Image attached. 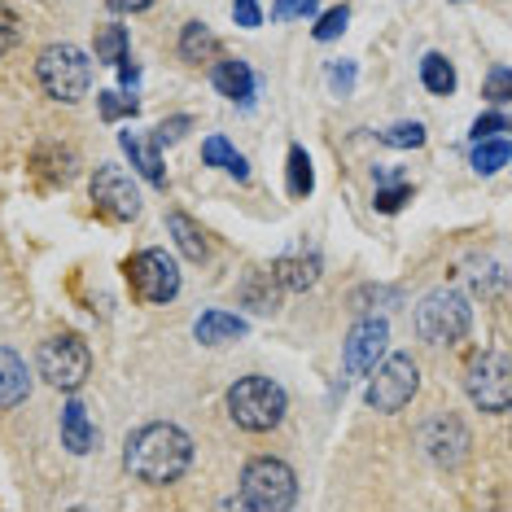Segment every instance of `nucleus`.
<instances>
[{
  "instance_id": "f257e3e1",
  "label": "nucleus",
  "mask_w": 512,
  "mask_h": 512,
  "mask_svg": "<svg viewBox=\"0 0 512 512\" xmlns=\"http://www.w3.org/2000/svg\"><path fill=\"white\" fill-rule=\"evenodd\" d=\"M189 464H193V438L184 434L180 425L154 421V425H141L136 434H127L123 469L132 473L136 482L171 486L189 473Z\"/></svg>"
},
{
  "instance_id": "f03ea898",
  "label": "nucleus",
  "mask_w": 512,
  "mask_h": 512,
  "mask_svg": "<svg viewBox=\"0 0 512 512\" xmlns=\"http://www.w3.org/2000/svg\"><path fill=\"white\" fill-rule=\"evenodd\" d=\"M285 390L276 386L272 377H241L237 386L228 390V416L250 434H267L285 421Z\"/></svg>"
},
{
  "instance_id": "7ed1b4c3",
  "label": "nucleus",
  "mask_w": 512,
  "mask_h": 512,
  "mask_svg": "<svg viewBox=\"0 0 512 512\" xmlns=\"http://www.w3.org/2000/svg\"><path fill=\"white\" fill-rule=\"evenodd\" d=\"M298 499V477L285 460H272V456H259L246 464L241 473V508H254V512H285L289 504Z\"/></svg>"
},
{
  "instance_id": "20e7f679",
  "label": "nucleus",
  "mask_w": 512,
  "mask_h": 512,
  "mask_svg": "<svg viewBox=\"0 0 512 512\" xmlns=\"http://www.w3.org/2000/svg\"><path fill=\"white\" fill-rule=\"evenodd\" d=\"M36 79L40 88L49 92L53 101H79L92 84V62L84 49H75V44H49L40 57H36Z\"/></svg>"
},
{
  "instance_id": "39448f33",
  "label": "nucleus",
  "mask_w": 512,
  "mask_h": 512,
  "mask_svg": "<svg viewBox=\"0 0 512 512\" xmlns=\"http://www.w3.org/2000/svg\"><path fill=\"white\" fill-rule=\"evenodd\" d=\"M469 324H473V307L456 289H434V294H425L421 307H416V333H421V342H429V346L460 342V337L469 333Z\"/></svg>"
},
{
  "instance_id": "423d86ee",
  "label": "nucleus",
  "mask_w": 512,
  "mask_h": 512,
  "mask_svg": "<svg viewBox=\"0 0 512 512\" xmlns=\"http://www.w3.org/2000/svg\"><path fill=\"white\" fill-rule=\"evenodd\" d=\"M372 372L377 377L368 381V394H364L372 412H403L416 399V390H421V368H416L412 355H390L381 364H372Z\"/></svg>"
},
{
  "instance_id": "0eeeda50",
  "label": "nucleus",
  "mask_w": 512,
  "mask_h": 512,
  "mask_svg": "<svg viewBox=\"0 0 512 512\" xmlns=\"http://www.w3.org/2000/svg\"><path fill=\"white\" fill-rule=\"evenodd\" d=\"M88 372H92V351L84 337L62 333L40 346V377L53 390H79L88 381Z\"/></svg>"
},
{
  "instance_id": "6e6552de",
  "label": "nucleus",
  "mask_w": 512,
  "mask_h": 512,
  "mask_svg": "<svg viewBox=\"0 0 512 512\" xmlns=\"http://www.w3.org/2000/svg\"><path fill=\"white\" fill-rule=\"evenodd\" d=\"M464 390L469 399L482 407V412H508L512 407V364L504 351H486L469 364V377H464Z\"/></svg>"
},
{
  "instance_id": "1a4fd4ad",
  "label": "nucleus",
  "mask_w": 512,
  "mask_h": 512,
  "mask_svg": "<svg viewBox=\"0 0 512 512\" xmlns=\"http://www.w3.org/2000/svg\"><path fill=\"white\" fill-rule=\"evenodd\" d=\"M127 281H132L141 302H171L180 294V267L162 250H141L127 263Z\"/></svg>"
},
{
  "instance_id": "9d476101",
  "label": "nucleus",
  "mask_w": 512,
  "mask_h": 512,
  "mask_svg": "<svg viewBox=\"0 0 512 512\" xmlns=\"http://www.w3.org/2000/svg\"><path fill=\"white\" fill-rule=\"evenodd\" d=\"M92 202H97V211L114 219V224H127V219L141 215V193H136L132 176H127L123 167H97V176H92Z\"/></svg>"
},
{
  "instance_id": "9b49d317",
  "label": "nucleus",
  "mask_w": 512,
  "mask_h": 512,
  "mask_svg": "<svg viewBox=\"0 0 512 512\" xmlns=\"http://www.w3.org/2000/svg\"><path fill=\"white\" fill-rule=\"evenodd\" d=\"M386 342H390V324L377 320V316H364L346 333L342 342V355H346V377H368L372 364L386 355Z\"/></svg>"
},
{
  "instance_id": "f8f14e48",
  "label": "nucleus",
  "mask_w": 512,
  "mask_h": 512,
  "mask_svg": "<svg viewBox=\"0 0 512 512\" xmlns=\"http://www.w3.org/2000/svg\"><path fill=\"white\" fill-rule=\"evenodd\" d=\"M421 447L429 451V460L442 464V469H456L469 456V429H464L460 416H434L425 429H421Z\"/></svg>"
},
{
  "instance_id": "ddd939ff",
  "label": "nucleus",
  "mask_w": 512,
  "mask_h": 512,
  "mask_svg": "<svg viewBox=\"0 0 512 512\" xmlns=\"http://www.w3.org/2000/svg\"><path fill=\"white\" fill-rule=\"evenodd\" d=\"M62 447L75 451V456H88V451L97 447V425L88 421V407L79 399L62 407Z\"/></svg>"
},
{
  "instance_id": "4468645a",
  "label": "nucleus",
  "mask_w": 512,
  "mask_h": 512,
  "mask_svg": "<svg viewBox=\"0 0 512 512\" xmlns=\"http://www.w3.org/2000/svg\"><path fill=\"white\" fill-rule=\"evenodd\" d=\"M215 88H219V97H228V101H237V106H250V97H254V71L246 62H237V57H224V62H215Z\"/></svg>"
},
{
  "instance_id": "2eb2a0df",
  "label": "nucleus",
  "mask_w": 512,
  "mask_h": 512,
  "mask_svg": "<svg viewBox=\"0 0 512 512\" xmlns=\"http://www.w3.org/2000/svg\"><path fill=\"white\" fill-rule=\"evenodd\" d=\"M250 324L241 316H232V311H206L202 320L193 324V337L202 346H224V342H237V337H246Z\"/></svg>"
},
{
  "instance_id": "dca6fc26",
  "label": "nucleus",
  "mask_w": 512,
  "mask_h": 512,
  "mask_svg": "<svg viewBox=\"0 0 512 512\" xmlns=\"http://www.w3.org/2000/svg\"><path fill=\"white\" fill-rule=\"evenodd\" d=\"M119 145H123V154L132 158V167L141 171V176L154 184V189H167V171H162V158H158V145L154 141H145V136H136V132H123Z\"/></svg>"
},
{
  "instance_id": "f3484780",
  "label": "nucleus",
  "mask_w": 512,
  "mask_h": 512,
  "mask_svg": "<svg viewBox=\"0 0 512 512\" xmlns=\"http://www.w3.org/2000/svg\"><path fill=\"white\" fill-rule=\"evenodd\" d=\"M27 394H31L27 364H22L9 346H0V407H18Z\"/></svg>"
},
{
  "instance_id": "a211bd4d",
  "label": "nucleus",
  "mask_w": 512,
  "mask_h": 512,
  "mask_svg": "<svg viewBox=\"0 0 512 512\" xmlns=\"http://www.w3.org/2000/svg\"><path fill=\"white\" fill-rule=\"evenodd\" d=\"M167 232L176 237V246H180V254H184L189 263H202V259H206V232L197 228L189 215L171 211V215H167Z\"/></svg>"
},
{
  "instance_id": "6ab92c4d",
  "label": "nucleus",
  "mask_w": 512,
  "mask_h": 512,
  "mask_svg": "<svg viewBox=\"0 0 512 512\" xmlns=\"http://www.w3.org/2000/svg\"><path fill=\"white\" fill-rule=\"evenodd\" d=\"M180 57L184 62H211V57H219V36L206 22H189L180 31Z\"/></svg>"
},
{
  "instance_id": "aec40b11",
  "label": "nucleus",
  "mask_w": 512,
  "mask_h": 512,
  "mask_svg": "<svg viewBox=\"0 0 512 512\" xmlns=\"http://www.w3.org/2000/svg\"><path fill=\"white\" fill-rule=\"evenodd\" d=\"M272 276L281 289H311L320 281V259H276Z\"/></svg>"
},
{
  "instance_id": "412c9836",
  "label": "nucleus",
  "mask_w": 512,
  "mask_h": 512,
  "mask_svg": "<svg viewBox=\"0 0 512 512\" xmlns=\"http://www.w3.org/2000/svg\"><path fill=\"white\" fill-rule=\"evenodd\" d=\"M202 158H206V167H219V171H228V176H237V180H250V162L241 158L224 136H206Z\"/></svg>"
},
{
  "instance_id": "4be33fe9",
  "label": "nucleus",
  "mask_w": 512,
  "mask_h": 512,
  "mask_svg": "<svg viewBox=\"0 0 512 512\" xmlns=\"http://www.w3.org/2000/svg\"><path fill=\"white\" fill-rule=\"evenodd\" d=\"M421 84L434 92V97H451V92H456V66H451L442 53H425V62H421Z\"/></svg>"
},
{
  "instance_id": "5701e85b",
  "label": "nucleus",
  "mask_w": 512,
  "mask_h": 512,
  "mask_svg": "<svg viewBox=\"0 0 512 512\" xmlns=\"http://www.w3.org/2000/svg\"><path fill=\"white\" fill-rule=\"evenodd\" d=\"M508 167V141L504 136H486V141H477L473 149V171L477 176H495V171Z\"/></svg>"
},
{
  "instance_id": "b1692460",
  "label": "nucleus",
  "mask_w": 512,
  "mask_h": 512,
  "mask_svg": "<svg viewBox=\"0 0 512 512\" xmlns=\"http://www.w3.org/2000/svg\"><path fill=\"white\" fill-rule=\"evenodd\" d=\"M276 289H281V285H276L272 272H254L241 294H246V302L254 311H263V316H267V311H276Z\"/></svg>"
},
{
  "instance_id": "393cba45",
  "label": "nucleus",
  "mask_w": 512,
  "mask_h": 512,
  "mask_svg": "<svg viewBox=\"0 0 512 512\" xmlns=\"http://www.w3.org/2000/svg\"><path fill=\"white\" fill-rule=\"evenodd\" d=\"M311 189H316V176H311V158H307V149L294 145L289 149V193L294 197H307Z\"/></svg>"
},
{
  "instance_id": "a878e982",
  "label": "nucleus",
  "mask_w": 512,
  "mask_h": 512,
  "mask_svg": "<svg viewBox=\"0 0 512 512\" xmlns=\"http://www.w3.org/2000/svg\"><path fill=\"white\" fill-rule=\"evenodd\" d=\"M127 57V31L123 27H101L97 31V62H106V66H119Z\"/></svg>"
},
{
  "instance_id": "bb28decb",
  "label": "nucleus",
  "mask_w": 512,
  "mask_h": 512,
  "mask_svg": "<svg viewBox=\"0 0 512 512\" xmlns=\"http://www.w3.org/2000/svg\"><path fill=\"white\" fill-rule=\"evenodd\" d=\"M97 106H101V119H106V123H119V119H136V110H141V106H136V97H127V92H101V97H97Z\"/></svg>"
},
{
  "instance_id": "cd10ccee",
  "label": "nucleus",
  "mask_w": 512,
  "mask_h": 512,
  "mask_svg": "<svg viewBox=\"0 0 512 512\" xmlns=\"http://www.w3.org/2000/svg\"><path fill=\"white\" fill-rule=\"evenodd\" d=\"M381 141L394 145V149H421L425 145V127L421 123H394L381 132Z\"/></svg>"
},
{
  "instance_id": "c85d7f7f",
  "label": "nucleus",
  "mask_w": 512,
  "mask_h": 512,
  "mask_svg": "<svg viewBox=\"0 0 512 512\" xmlns=\"http://www.w3.org/2000/svg\"><path fill=\"white\" fill-rule=\"evenodd\" d=\"M346 22H351V9H346V5L329 9V14H320V22H316V40H337V36L346 31Z\"/></svg>"
},
{
  "instance_id": "c756f323",
  "label": "nucleus",
  "mask_w": 512,
  "mask_h": 512,
  "mask_svg": "<svg viewBox=\"0 0 512 512\" xmlns=\"http://www.w3.org/2000/svg\"><path fill=\"white\" fill-rule=\"evenodd\" d=\"M18 40H22V22L18 14L9 5H0V57H5L9 49H18Z\"/></svg>"
},
{
  "instance_id": "7c9ffc66",
  "label": "nucleus",
  "mask_w": 512,
  "mask_h": 512,
  "mask_svg": "<svg viewBox=\"0 0 512 512\" xmlns=\"http://www.w3.org/2000/svg\"><path fill=\"white\" fill-rule=\"evenodd\" d=\"M232 18H237V27H263V9H259V0H232Z\"/></svg>"
},
{
  "instance_id": "2f4dec72",
  "label": "nucleus",
  "mask_w": 512,
  "mask_h": 512,
  "mask_svg": "<svg viewBox=\"0 0 512 512\" xmlns=\"http://www.w3.org/2000/svg\"><path fill=\"white\" fill-rule=\"evenodd\" d=\"M412 197V184H394V189H377V211L381 215H394L399 206Z\"/></svg>"
},
{
  "instance_id": "473e14b6",
  "label": "nucleus",
  "mask_w": 512,
  "mask_h": 512,
  "mask_svg": "<svg viewBox=\"0 0 512 512\" xmlns=\"http://www.w3.org/2000/svg\"><path fill=\"white\" fill-rule=\"evenodd\" d=\"M193 127L189 114H180V119H167V123H158V132H154V145H176L184 132Z\"/></svg>"
},
{
  "instance_id": "72a5a7b5",
  "label": "nucleus",
  "mask_w": 512,
  "mask_h": 512,
  "mask_svg": "<svg viewBox=\"0 0 512 512\" xmlns=\"http://www.w3.org/2000/svg\"><path fill=\"white\" fill-rule=\"evenodd\" d=\"M307 14H316V0H276L272 5V18H307Z\"/></svg>"
},
{
  "instance_id": "f704fd0d",
  "label": "nucleus",
  "mask_w": 512,
  "mask_h": 512,
  "mask_svg": "<svg viewBox=\"0 0 512 512\" xmlns=\"http://www.w3.org/2000/svg\"><path fill=\"white\" fill-rule=\"evenodd\" d=\"M329 84H333V92L351 97V88H355V62H337L333 71H329Z\"/></svg>"
},
{
  "instance_id": "c9c22d12",
  "label": "nucleus",
  "mask_w": 512,
  "mask_h": 512,
  "mask_svg": "<svg viewBox=\"0 0 512 512\" xmlns=\"http://www.w3.org/2000/svg\"><path fill=\"white\" fill-rule=\"evenodd\" d=\"M508 132V119L504 114H486V119L473 123V141H486V136H504Z\"/></svg>"
},
{
  "instance_id": "e433bc0d",
  "label": "nucleus",
  "mask_w": 512,
  "mask_h": 512,
  "mask_svg": "<svg viewBox=\"0 0 512 512\" xmlns=\"http://www.w3.org/2000/svg\"><path fill=\"white\" fill-rule=\"evenodd\" d=\"M106 5L114 9V14H141V9H149L154 0H106Z\"/></svg>"
},
{
  "instance_id": "4c0bfd02",
  "label": "nucleus",
  "mask_w": 512,
  "mask_h": 512,
  "mask_svg": "<svg viewBox=\"0 0 512 512\" xmlns=\"http://www.w3.org/2000/svg\"><path fill=\"white\" fill-rule=\"evenodd\" d=\"M491 97L495 101H508V71H504V66L491 75Z\"/></svg>"
},
{
  "instance_id": "58836bf2",
  "label": "nucleus",
  "mask_w": 512,
  "mask_h": 512,
  "mask_svg": "<svg viewBox=\"0 0 512 512\" xmlns=\"http://www.w3.org/2000/svg\"><path fill=\"white\" fill-rule=\"evenodd\" d=\"M119 75H123V88H136V79H141V71H136L132 57H123V62H119Z\"/></svg>"
}]
</instances>
